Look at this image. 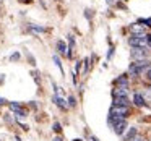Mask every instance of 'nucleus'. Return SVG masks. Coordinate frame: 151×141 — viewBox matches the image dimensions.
Instances as JSON below:
<instances>
[{"label": "nucleus", "instance_id": "obj_5", "mask_svg": "<svg viewBox=\"0 0 151 141\" xmlns=\"http://www.w3.org/2000/svg\"><path fill=\"white\" fill-rule=\"evenodd\" d=\"M128 104H130L128 96H115L114 97V105H128Z\"/></svg>", "mask_w": 151, "mask_h": 141}, {"label": "nucleus", "instance_id": "obj_8", "mask_svg": "<svg viewBox=\"0 0 151 141\" xmlns=\"http://www.w3.org/2000/svg\"><path fill=\"white\" fill-rule=\"evenodd\" d=\"M52 102L57 105V107H60V109H65V107H67L65 99H62L60 96H54V97H52Z\"/></svg>", "mask_w": 151, "mask_h": 141}, {"label": "nucleus", "instance_id": "obj_14", "mask_svg": "<svg viewBox=\"0 0 151 141\" xmlns=\"http://www.w3.org/2000/svg\"><path fill=\"white\" fill-rule=\"evenodd\" d=\"M145 78H146L148 81H151V68H148L146 72H145Z\"/></svg>", "mask_w": 151, "mask_h": 141}, {"label": "nucleus", "instance_id": "obj_12", "mask_svg": "<svg viewBox=\"0 0 151 141\" xmlns=\"http://www.w3.org/2000/svg\"><path fill=\"white\" fill-rule=\"evenodd\" d=\"M54 62H55V65L60 68V72H63V70H62V63H60V60H59V57H57V55H54Z\"/></svg>", "mask_w": 151, "mask_h": 141}, {"label": "nucleus", "instance_id": "obj_2", "mask_svg": "<svg viewBox=\"0 0 151 141\" xmlns=\"http://www.w3.org/2000/svg\"><path fill=\"white\" fill-rule=\"evenodd\" d=\"M128 44L132 47H148V36L146 34H140V36H132L128 39Z\"/></svg>", "mask_w": 151, "mask_h": 141}, {"label": "nucleus", "instance_id": "obj_18", "mask_svg": "<svg viewBox=\"0 0 151 141\" xmlns=\"http://www.w3.org/2000/svg\"><path fill=\"white\" fill-rule=\"evenodd\" d=\"M148 46H151V34H148Z\"/></svg>", "mask_w": 151, "mask_h": 141}, {"label": "nucleus", "instance_id": "obj_13", "mask_svg": "<svg viewBox=\"0 0 151 141\" xmlns=\"http://www.w3.org/2000/svg\"><path fill=\"white\" fill-rule=\"evenodd\" d=\"M68 105H70V107H75V105H76L75 97H73V96H70V97H68Z\"/></svg>", "mask_w": 151, "mask_h": 141}, {"label": "nucleus", "instance_id": "obj_22", "mask_svg": "<svg viewBox=\"0 0 151 141\" xmlns=\"http://www.w3.org/2000/svg\"><path fill=\"white\" fill-rule=\"evenodd\" d=\"M20 2H31V0H20Z\"/></svg>", "mask_w": 151, "mask_h": 141}, {"label": "nucleus", "instance_id": "obj_19", "mask_svg": "<svg viewBox=\"0 0 151 141\" xmlns=\"http://www.w3.org/2000/svg\"><path fill=\"white\" fill-rule=\"evenodd\" d=\"M52 141H62V138H59V136H57V138H54Z\"/></svg>", "mask_w": 151, "mask_h": 141}, {"label": "nucleus", "instance_id": "obj_23", "mask_svg": "<svg viewBox=\"0 0 151 141\" xmlns=\"http://www.w3.org/2000/svg\"><path fill=\"white\" fill-rule=\"evenodd\" d=\"M75 141H81V140H75Z\"/></svg>", "mask_w": 151, "mask_h": 141}, {"label": "nucleus", "instance_id": "obj_11", "mask_svg": "<svg viewBox=\"0 0 151 141\" xmlns=\"http://www.w3.org/2000/svg\"><path fill=\"white\" fill-rule=\"evenodd\" d=\"M135 136H137V128H130V130H128V133H127V136H125V141L133 140Z\"/></svg>", "mask_w": 151, "mask_h": 141}, {"label": "nucleus", "instance_id": "obj_4", "mask_svg": "<svg viewBox=\"0 0 151 141\" xmlns=\"http://www.w3.org/2000/svg\"><path fill=\"white\" fill-rule=\"evenodd\" d=\"M148 55H150L148 47H133V50H132V59L133 60H146Z\"/></svg>", "mask_w": 151, "mask_h": 141}, {"label": "nucleus", "instance_id": "obj_17", "mask_svg": "<svg viewBox=\"0 0 151 141\" xmlns=\"http://www.w3.org/2000/svg\"><path fill=\"white\" fill-rule=\"evenodd\" d=\"M10 59H12V60H18V59H20V55H18V54H15V55H12Z\"/></svg>", "mask_w": 151, "mask_h": 141}, {"label": "nucleus", "instance_id": "obj_21", "mask_svg": "<svg viewBox=\"0 0 151 141\" xmlns=\"http://www.w3.org/2000/svg\"><path fill=\"white\" fill-rule=\"evenodd\" d=\"M4 102H5V99H4V97H0V105L4 104Z\"/></svg>", "mask_w": 151, "mask_h": 141}, {"label": "nucleus", "instance_id": "obj_1", "mask_svg": "<svg viewBox=\"0 0 151 141\" xmlns=\"http://www.w3.org/2000/svg\"><path fill=\"white\" fill-rule=\"evenodd\" d=\"M148 68H150V62H148V60H137L135 63L130 65L128 73L133 75V76H138V75H141L143 72H146Z\"/></svg>", "mask_w": 151, "mask_h": 141}, {"label": "nucleus", "instance_id": "obj_9", "mask_svg": "<svg viewBox=\"0 0 151 141\" xmlns=\"http://www.w3.org/2000/svg\"><path fill=\"white\" fill-rule=\"evenodd\" d=\"M57 49H59V52L62 54V55H68V47H67V44L63 42V41H59V42H57Z\"/></svg>", "mask_w": 151, "mask_h": 141}, {"label": "nucleus", "instance_id": "obj_15", "mask_svg": "<svg viewBox=\"0 0 151 141\" xmlns=\"http://www.w3.org/2000/svg\"><path fill=\"white\" fill-rule=\"evenodd\" d=\"M60 130H62V128H60V123H57V122H55V123H54V131H57V133H59Z\"/></svg>", "mask_w": 151, "mask_h": 141}, {"label": "nucleus", "instance_id": "obj_20", "mask_svg": "<svg viewBox=\"0 0 151 141\" xmlns=\"http://www.w3.org/2000/svg\"><path fill=\"white\" fill-rule=\"evenodd\" d=\"M106 2H107L109 5H112V4H114V0H106Z\"/></svg>", "mask_w": 151, "mask_h": 141}, {"label": "nucleus", "instance_id": "obj_3", "mask_svg": "<svg viewBox=\"0 0 151 141\" xmlns=\"http://www.w3.org/2000/svg\"><path fill=\"white\" fill-rule=\"evenodd\" d=\"M130 112L128 105H112L111 109V117H119V118H125Z\"/></svg>", "mask_w": 151, "mask_h": 141}, {"label": "nucleus", "instance_id": "obj_16", "mask_svg": "<svg viewBox=\"0 0 151 141\" xmlns=\"http://www.w3.org/2000/svg\"><path fill=\"white\" fill-rule=\"evenodd\" d=\"M130 141H145V140H143L141 136H138V135H137V136H135L133 140H130Z\"/></svg>", "mask_w": 151, "mask_h": 141}, {"label": "nucleus", "instance_id": "obj_10", "mask_svg": "<svg viewBox=\"0 0 151 141\" xmlns=\"http://www.w3.org/2000/svg\"><path fill=\"white\" fill-rule=\"evenodd\" d=\"M133 102L138 105V107L145 105V99H143V96H141V94H135V96H133Z\"/></svg>", "mask_w": 151, "mask_h": 141}, {"label": "nucleus", "instance_id": "obj_6", "mask_svg": "<svg viewBox=\"0 0 151 141\" xmlns=\"http://www.w3.org/2000/svg\"><path fill=\"white\" fill-rule=\"evenodd\" d=\"M10 109L18 115V117H26V110H23V109H21L18 104H15V102H12V104H10Z\"/></svg>", "mask_w": 151, "mask_h": 141}, {"label": "nucleus", "instance_id": "obj_7", "mask_svg": "<svg viewBox=\"0 0 151 141\" xmlns=\"http://www.w3.org/2000/svg\"><path fill=\"white\" fill-rule=\"evenodd\" d=\"M130 31L135 34V36H140V34H145V26L143 24H132Z\"/></svg>", "mask_w": 151, "mask_h": 141}]
</instances>
